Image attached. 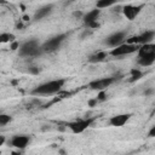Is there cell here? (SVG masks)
I'll return each instance as SVG.
<instances>
[{
    "instance_id": "cell-32",
    "label": "cell",
    "mask_w": 155,
    "mask_h": 155,
    "mask_svg": "<svg viewBox=\"0 0 155 155\" xmlns=\"http://www.w3.org/2000/svg\"><path fill=\"white\" fill-rule=\"evenodd\" d=\"M23 21H29V16L24 15V16H23Z\"/></svg>"
},
{
    "instance_id": "cell-6",
    "label": "cell",
    "mask_w": 155,
    "mask_h": 155,
    "mask_svg": "<svg viewBox=\"0 0 155 155\" xmlns=\"http://www.w3.org/2000/svg\"><path fill=\"white\" fill-rule=\"evenodd\" d=\"M116 81L115 76H109V78H103V79H98V80H93L88 84V87L91 90L94 91H105L111 84H114Z\"/></svg>"
},
{
    "instance_id": "cell-24",
    "label": "cell",
    "mask_w": 155,
    "mask_h": 155,
    "mask_svg": "<svg viewBox=\"0 0 155 155\" xmlns=\"http://www.w3.org/2000/svg\"><path fill=\"white\" fill-rule=\"evenodd\" d=\"M28 71L30 73V74H33V75H36V74H39V68L38 67H35V65H31V67H29V69H28Z\"/></svg>"
},
{
    "instance_id": "cell-11",
    "label": "cell",
    "mask_w": 155,
    "mask_h": 155,
    "mask_svg": "<svg viewBox=\"0 0 155 155\" xmlns=\"http://www.w3.org/2000/svg\"><path fill=\"white\" fill-rule=\"evenodd\" d=\"M138 57H147V56H153L155 54V45L153 42L150 44H145V45H140L138 48Z\"/></svg>"
},
{
    "instance_id": "cell-30",
    "label": "cell",
    "mask_w": 155,
    "mask_h": 155,
    "mask_svg": "<svg viewBox=\"0 0 155 155\" xmlns=\"http://www.w3.org/2000/svg\"><path fill=\"white\" fill-rule=\"evenodd\" d=\"M6 142V137L5 136H2V134H0V147L1 145H4V143Z\"/></svg>"
},
{
    "instance_id": "cell-8",
    "label": "cell",
    "mask_w": 155,
    "mask_h": 155,
    "mask_svg": "<svg viewBox=\"0 0 155 155\" xmlns=\"http://www.w3.org/2000/svg\"><path fill=\"white\" fill-rule=\"evenodd\" d=\"M126 39V31H116L111 35H109L107 39H105V44L110 47H117L119 45L124 44V40Z\"/></svg>"
},
{
    "instance_id": "cell-13",
    "label": "cell",
    "mask_w": 155,
    "mask_h": 155,
    "mask_svg": "<svg viewBox=\"0 0 155 155\" xmlns=\"http://www.w3.org/2000/svg\"><path fill=\"white\" fill-rule=\"evenodd\" d=\"M52 7H53V6H52L51 4L40 7L39 10L35 11V13H34V19H35V21H40V19H42L44 17L48 16V15L52 12Z\"/></svg>"
},
{
    "instance_id": "cell-7",
    "label": "cell",
    "mask_w": 155,
    "mask_h": 155,
    "mask_svg": "<svg viewBox=\"0 0 155 155\" xmlns=\"http://www.w3.org/2000/svg\"><path fill=\"white\" fill-rule=\"evenodd\" d=\"M29 142H30V138L28 136H25V134H17V136H13L11 138L10 144H11V147H13V148H16L18 150H24L28 147Z\"/></svg>"
},
{
    "instance_id": "cell-20",
    "label": "cell",
    "mask_w": 155,
    "mask_h": 155,
    "mask_svg": "<svg viewBox=\"0 0 155 155\" xmlns=\"http://www.w3.org/2000/svg\"><path fill=\"white\" fill-rule=\"evenodd\" d=\"M11 120H12V117L10 116V115H7V114H0V126H5V125H7L8 122H11Z\"/></svg>"
},
{
    "instance_id": "cell-22",
    "label": "cell",
    "mask_w": 155,
    "mask_h": 155,
    "mask_svg": "<svg viewBox=\"0 0 155 155\" xmlns=\"http://www.w3.org/2000/svg\"><path fill=\"white\" fill-rule=\"evenodd\" d=\"M85 27H86L87 29L92 30V29H97V28H99V23H98V21H94V22H91V23L86 24Z\"/></svg>"
},
{
    "instance_id": "cell-21",
    "label": "cell",
    "mask_w": 155,
    "mask_h": 155,
    "mask_svg": "<svg viewBox=\"0 0 155 155\" xmlns=\"http://www.w3.org/2000/svg\"><path fill=\"white\" fill-rule=\"evenodd\" d=\"M96 99H97L98 103H99V102H104V101L107 99V93H105V91H99L98 94H97V97H96Z\"/></svg>"
},
{
    "instance_id": "cell-25",
    "label": "cell",
    "mask_w": 155,
    "mask_h": 155,
    "mask_svg": "<svg viewBox=\"0 0 155 155\" xmlns=\"http://www.w3.org/2000/svg\"><path fill=\"white\" fill-rule=\"evenodd\" d=\"M154 93V88L153 87H149V88H147L144 92H143V94L145 96V97H148V96H151Z\"/></svg>"
},
{
    "instance_id": "cell-10",
    "label": "cell",
    "mask_w": 155,
    "mask_h": 155,
    "mask_svg": "<svg viewBox=\"0 0 155 155\" xmlns=\"http://www.w3.org/2000/svg\"><path fill=\"white\" fill-rule=\"evenodd\" d=\"M131 114H117L109 119V125L114 127H122L131 119Z\"/></svg>"
},
{
    "instance_id": "cell-3",
    "label": "cell",
    "mask_w": 155,
    "mask_h": 155,
    "mask_svg": "<svg viewBox=\"0 0 155 155\" xmlns=\"http://www.w3.org/2000/svg\"><path fill=\"white\" fill-rule=\"evenodd\" d=\"M67 36H68V34H58L53 38H50L40 46L41 51L45 53H51V52L57 51L61 47V45L63 44V41L67 39Z\"/></svg>"
},
{
    "instance_id": "cell-9",
    "label": "cell",
    "mask_w": 155,
    "mask_h": 155,
    "mask_svg": "<svg viewBox=\"0 0 155 155\" xmlns=\"http://www.w3.org/2000/svg\"><path fill=\"white\" fill-rule=\"evenodd\" d=\"M144 7V5H139V6H133V5H125L122 7V13L124 16L128 19V21H133L140 12V10Z\"/></svg>"
},
{
    "instance_id": "cell-26",
    "label": "cell",
    "mask_w": 155,
    "mask_h": 155,
    "mask_svg": "<svg viewBox=\"0 0 155 155\" xmlns=\"http://www.w3.org/2000/svg\"><path fill=\"white\" fill-rule=\"evenodd\" d=\"M73 16L76 17V18H81V19H82L84 12H81V11H74V12H73Z\"/></svg>"
},
{
    "instance_id": "cell-17",
    "label": "cell",
    "mask_w": 155,
    "mask_h": 155,
    "mask_svg": "<svg viewBox=\"0 0 155 155\" xmlns=\"http://www.w3.org/2000/svg\"><path fill=\"white\" fill-rule=\"evenodd\" d=\"M16 40V36L12 33H1L0 34V44H6V42H12Z\"/></svg>"
},
{
    "instance_id": "cell-1",
    "label": "cell",
    "mask_w": 155,
    "mask_h": 155,
    "mask_svg": "<svg viewBox=\"0 0 155 155\" xmlns=\"http://www.w3.org/2000/svg\"><path fill=\"white\" fill-rule=\"evenodd\" d=\"M67 80L65 79H57V80H51L44 84L38 85L36 87H34L30 91L31 96H51V94H56L58 92L62 91V88L64 87Z\"/></svg>"
},
{
    "instance_id": "cell-19",
    "label": "cell",
    "mask_w": 155,
    "mask_h": 155,
    "mask_svg": "<svg viewBox=\"0 0 155 155\" xmlns=\"http://www.w3.org/2000/svg\"><path fill=\"white\" fill-rule=\"evenodd\" d=\"M115 4L114 0H99L96 2V8L98 10H102V8H105V7H109V6H113Z\"/></svg>"
},
{
    "instance_id": "cell-29",
    "label": "cell",
    "mask_w": 155,
    "mask_h": 155,
    "mask_svg": "<svg viewBox=\"0 0 155 155\" xmlns=\"http://www.w3.org/2000/svg\"><path fill=\"white\" fill-rule=\"evenodd\" d=\"M148 136H149V137H154V136H155V126H153V127L150 128V131H149Z\"/></svg>"
},
{
    "instance_id": "cell-31",
    "label": "cell",
    "mask_w": 155,
    "mask_h": 155,
    "mask_svg": "<svg viewBox=\"0 0 155 155\" xmlns=\"http://www.w3.org/2000/svg\"><path fill=\"white\" fill-rule=\"evenodd\" d=\"M59 154H61V155H65L67 153H65V150H64V149H59Z\"/></svg>"
},
{
    "instance_id": "cell-4",
    "label": "cell",
    "mask_w": 155,
    "mask_h": 155,
    "mask_svg": "<svg viewBox=\"0 0 155 155\" xmlns=\"http://www.w3.org/2000/svg\"><path fill=\"white\" fill-rule=\"evenodd\" d=\"M96 117H86V119H80V120H75L67 124V127L73 132V133H82L85 130H87L92 122L94 121Z\"/></svg>"
},
{
    "instance_id": "cell-2",
    "label": "cell",
    "mask_w": 155,
    "mask_h": 155,
    "mask_svg": "<svg viewBox=\"0 0 155 155\" xmlns=\"http://www.w3.org/2000/svg\"><path fill=\"white\" fill-rule=\"evenodd\" d=\"M18 53L22 57H36V56H40L42 53V51H41V47L38 42V40L31 39V40L23 42L19 46Z\"/></svg>"
},
{
    "instance_id": "cell-23",
    "label": "cell",
    "mask_w": 155,
    "mask_h": 155,
    "mask_svg": "<svg viewBox=\"0 0 155 155\" xmlns=\"http://www.w3.org/2000/svg\"><path fill=\"white\" fill-rule=\"evenodd\" d=\"M19 46H21L19 42H18L17 40H15V41H12V42L10 44V50H11V51H17V50L19 48Z\"/></svg>"
},
{
    "instance_id": "cell-33",
    "label": "cell",
    "mask_w": 155,
    "mask_h": 155,
    "mask_svg": "<svg viewBox=\"0 0 155 155\" xmlns=\"http://www.w3.org/2000/svg\"><path fill=\"white\" fill-rule=\"evenodd\" d=\"M21 28H23V24H22V23L19 22V23L17 24V29H21Z\"/></svg>"
},
{
    "instance_id": "cell-16",
    "label": "cell",
    "mask_w": 155,
    "mask_h": 155,
    "mask_svg": "<svg viewBox=\"0 0 155 155\" xmlns=\"http://www.w3.org/2000/svg\"><path fill=\"white\" fill-rule=\"evenodd\" d=\"M154 62H155V54L138 58V64H139L140 67H149V65H151Z\"/></svg>"
},
{
    "instance_id": "cell-18",
    "label": "cell",
    "mask_w": 155,
    "mask_h": 155,
    "mask_svg": "<svg viewBox=\"0 0 155 155\" xmlns=\"http://www.w3.org/2000/svg\"><path fill=\"white\" fill-rule=\"evenodd\" d=\"M142 76H143V71L139 70V69L133 68V69H131V78L128 79V81H130V82H136V81H138Z\"/></svg>"
},
{
    "instance_id": "cell-5",
    "label": "cell",
    "mask_w": 155,
    "mask_h": 155,
    "mask_svg": "<svg viewBox=\"0 0 155 155\" xmlns=\"http://www.w3.org/2000/svg\"><path fill=\"white\" fill-rule=\"evenodd\" d=\"M139 48L138 45H128L126 42L119 45L117 47H114L111 51H110V54L113 57H121V56H126V54H131V53H134L137 52Z\"/></svg>"
},
{
    "instance_id": "cell-15",
    "label": "cell",
    "mask_w": 155,
    "mask_h": 155,
    "mask_svg": "<svg viewBox=\"0 0 155 155\" xmlns=\"http://www.w3.org/2000/svg\"><path fill=\"white\" fill-rule=\"evenodd\" d=\"M108 54L109 53L107 51H98V52H96V53H93V54H91L88 57V62L90 63H99V62H103L108 57Z\"/></svg>"
},
{
    "instance_id": "cell-28",
    "label": "cell",
    "mask_w": 155,
    "mask_h": 155,
    "mask_svg": "<svg viewBox=\"0 0 155 155\" xmlns=\"http://www.w3.org/2000/svg\"><path fill=\"white\" fill-rule=\"evenodd\" d=\"M11 155H24V153H23V150L16 149V150H13V151L11 153Z\"/></svg>"
},
{
    "instance_id": "cell-34",
    "label": "cell",
    "mask_w": 155,
    "mask_h": 155,
    "mask_svg": "<svg viewBox=\"0 0 155 155\" xmlns=\"http://www.w3.org/2000/svg\"><path fill=\"white\" fill-rule=\"evenodd\" d=\"M0 114H1V110H0Z\"/></svg>"
},
{
    "instance_id": "cell-27",
    "label": "cell",
    "mask_w": 155,
    "mask_h": 155,
    "mask_svg": "<svg viewBox=\"0 0 155 155\" xmlns=\"http://www.w3.org/2000/svg\"><path fill=\"white\" fill-rule=\"evenodd\" d=\"M97 103H98V102H97V99H96V98H93V99H90L87 104H88V107H94Z\"/></svg>"
},
{
    "instance_id": "cell-14",
    "label": "cell",
    "mask_w": 155,
    "mask_h": 155,
    "mask_svg": "<svg viewBox=\"0 0 155 155\" xmlns=\"http://www.w3.org/2000/svg\"><path fill=\"white\" fill-rule=\"evenodd\" d=\"M99 15H101V10H98V8H93L91 11H88L87 13H84V17H82L84 24L86 25V24H88L91 22L97 21L98 17H99Z\"/></svg>"
},
{
    "instance_id": "cell-12",
    "label": "cell",
    "mask_w": 155,
    "mask_h": 155,
    "mask_svg": "<svg viewBox=\"0 0 155 155\" xmlns=\"http://www.w3.org/2000/svg\"><path fill=\"white\" fill-rule=\"evenodd\" d=\"M154 36H155V33L153 30H147L140 35H137V44H140V45L150 44L154 40Z\"/></svg>"
}]
</instances>
